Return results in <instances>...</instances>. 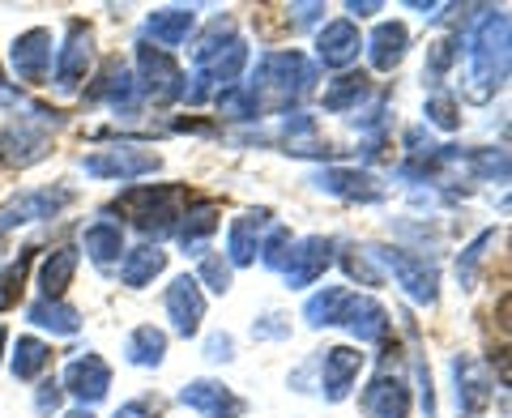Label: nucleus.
<instances>
[{
	"mask_svg": "<svg viewBox=\"0 0 512 418\" xmlns=\"http://www.w3.org/2000/svg\"><path fill=\"white\" fill-rule=\"evenodd\" d=\"M111 418H146V406H141V401H128V406H120Z\"/></svg>",
	"mask_w": 512,
	"mask_h": 418,
	"instance_id": "obj_49",
	"label": "nucleus"
},
{
	"mask_svg": "<svg viewBox=\"0 0 512 418\" xmlns=\"http://www.w3.org/2000/svg\"><path fill=\"white\" fill-rule=\"evenodd\" d=\"M47 133L35 124V120H13L0 128V163L9 167H35L47 158Z\"/></svg>",
	"mask_w": 512,
	"mask_h": 418,
	"instance_id": "obj_16",
	"label": "nucleus"
},
{
	"mask_svg": "<svg viewBox=\"0 0 512 418\" xmlns=\"http://www.w3.org/2000/svg\"><path fill=\"white\" fill-rule=\"evenodd\" d=\"M453 384H457V410L461 414H483L495 397V380L487 372V363H478L474 355L453 359Z\"/></svg>",
	"mask_w": 512,
	"mask_h": 418,
	"instance_id": "obj_17",
	"label": "nucleus"
},
{
	"mask_svg": "<svg viewBox=\"0 0 512 418\" xmlns=\"http://www.w3.org/2000/svg\"><path fill=\"white\" fill-rule=\"evenodd\" d=\"M359 26L350 18H338V22H325L316 35V60L325 64V69H346V64H355L359 56Z\"/></svg>",
	"mask_w": 512,
	"mask_h": 418,
	"instance_id": "obj_20",
	"label": "nucleus"
},
{
	"mask_svg": "<svg viewBox=\"0 0 512 418\" xmlns=\"http://www.w3.org/2000/svg\"><path fill=\"white\" fill-rule=\"evenodd\" d=\"M312 184L325 192V197H338V201H363L372 205L384 197V188L372 171H359V167H325L312 175Z\"/></svg>",
	"mask_w": 512,
	"mask_h": 418,
	"instance_id": "obj_15",
	"label": "nucleus"
},
{
	"mask_svg": "<svg viewBox=\"0 0 512 418\" xmlns=\"http://www.w3.org/2000/svg\"><path fill=\"white\" fill-rule=\"evenodd\" d=\"M350 291L346 286H325V291H316L308 303H303V320H308L312 329H325V325H338V316L346 308Z\"/></svg>",
	"mask_w": 512,
	"mask_h": 418,
	"instance_id": "obj_32",
	"label": "nucleus"
},
{
	"mask_svg": "<svg viewBox=\"0 0 512 418\" xmlns=\"http://www.w3.org/2000/svg\"><path fill=\"white\" fill-rule=\"evenodd\" d=\"M124 359L133 367H158L167 359V333L154 325H137L124 342Z\"/></svg>",
	"mask_w": 512,
	"mask_h": 418,
	"instance_id": "obj_31",
	"label": "nucleus"
},
{
	"mask_svg": "<svg viewBox=\"0 0 512 418\" xmlns=\"http://www.w3.org/2000/svg\"><path fill=\"white\" fill-rule=\"evenodd\" d=\"M248 99L256 107V116H282L291 111L303 94L316 90V64L303 52H265L256 60Z\"/></svg>",
	"mask_w": 512,
	"mask_h": 418,
	"instance_id": "obj_2",
	"label": "nucleus"
},
{
	"mask_svg": "<svg viewBox=\"0 0 512 418\" xmlns=\"http://www.w3.org/2000/svg\"><path fill=\"white\" fill-rule=\"evenodd\" d=\"M218 111H222V116H231V120H261V116H256V107H252V99H248V90H244V86L222 90V94H218Z\"/></svg>",
	"mask_w": 512,
	"mask_h": 418,
	"instance_id": "obj_41",
	"label": "nucleus"
},
{
	"mask_svg": "<svg viewBox=\"0 0 512 418\" xmlns=\"http://www.w3.org/2000/svg\"><path fill=\"white\" fill-rule=\"evenodd\" d=\"M419 384H423V414L436 418V393H431V372L427 367H419Z\"/></svg>",
	"mask_w": 512,
	"mask_h": 418,
	"instance_id": "obj_46",
	"label": "nucleus"
},
{
	"mask_svg": "<svg viewBox=\"0 0 512 418\" xmlns=\"http://www.w3.org/2000/svg\"><path fill=\"white\" fill-rule=\"evenodd\" d=\"M167 320L180 337H197L201 333V320H205V295H201V282L197 278H175L167 286Z\"/></svg>",
	"mask_w": 512,
	"mask_h": 418,
	"instance_id": "obj_19",
	"label": "nucleus"
},
{
	"mask_svg": "<svg viewBox=\"0 0 512 418\" xmlns=\"http://www.w3.org/2000/svg\"><path fill=\"white\" fill-rule=\"evenodd\" d=\"M274 227V214L261 205V209H244L235 222H231V231H227V265L235 269H244L256 261V252H261V235Z\"/></svg>",
	"mask_w": 512,
	"mask_h": 418,
	"instance_id": "obj_18",
	"label": "nucleus"
},
{
	"mask_svg": "<svg viewBox=\"0 0 512 418\" xmlns=\"http://www.w3.org/2000/svg\"><path fill=\"white\" fill-rule=\"evenodd\" d=\"M64 205H73V192L69 188H35V192H22V197H13L9 205H0V239H5V231L22 227V222L56 218Z\"/></svg>",
	"mask_w": 512,
	"mask_h": 418,
	"instance_id": "obj_11",
	"label": "nucleus"
},
{
	"mask_svg": "<svg viewBox=\"0 0 512 418\" xmlns=\"http://www.w3.org/2000/svg\"><path fill=\"white\" fill-rule=\"evenodd\" d=\"M406 52H410V30L402 22H380L372 30V39H367V60L380 73H393L406 60Z\"/></svg>",
	"mask_w": 512,
	"mask_h": 418,
	"instance_id": "obj_24",
	"label": "nucleus"
},
{
	"mask_svg": "<svg viewBox=\"0 0 512 418\" xmlns=\"http://www.w3.org/2000/svg\"><path fill=\"white\" fill-rule=\"evenodd\" d=\"M197 282H205L214 295H227L231 291V265H227V256H205Z\"/></svg>",
	"mask_w": 512,
	"mask_h": 418,
	"instance_id": "obj_40",
	"label": "nucleus"
},
{
	"mask_svg": "<svg viewBox=\"0 0 512 418\" xmlns=\"http://www.w3.org/2000/svg\"><path fill=\"white\" fill-rule=\"evenodd\" d=\"M90 69H94V30L86 22H69V39H64L56 60V90L73 94L90 77Z\"/></svg>",
	"mask_w": 512,
	"mask_h": 418,
	"instance_id": "obj_10",
	"label": "nucleus"
},
{
	"mask_svg": "<svg viewBox=\"0 0 512 418\" xmlns=\"http://www.w3.org/2000/svg\"><path fill=\"white\" fill-rule=\"evenodd\" d=\"M218 214H222L218 201H188V214H184L180 227H175L184 256H205V248H210V235L218 231Z\"/></svg>",
	"mask_w": 512,
	"mask_h": 418,
	"instance_id": "obj_23",
	"label": "nucleus"
},
{
	"mask_svg": "<svg viewBox=\"0 0 512 418\" xmlns=\"http://www.w3.org/2000/svg\"><path fill=\"white\" fill-rule=\"evenodd\" d=\"M146 30L154 35V43L163 47H180L188 43V35L197 30V9H188V5H167V9H154L150 18H146Z\"/></svg>",
	"mask_w": 512,
	"mask_h": 418,
	"instance_id": "obj_26",
	"label": "nucleus"
},
{
	"mask_svg": "<svg viewBox=\"0 0 512 418\" xmlns=\"http://www.w3.org/2000/svg\"><path fill=\"white\" fill-rule=\"evenodd\" d=\"M470 167H474L478 175H487V180L508 184V154H504V150H483V154H474Z\"/></svg>",
	"mask_w": 512,
	"mask_h": 418,
	"instance_id": "obj_42",
	"label": "nucleus"
},
{
	"mask_svg": "<svg viewBox=\"0 0 512 418\" xmlns=\"http://www.w3.org/2000/svg\"><path fill=\"white\" fill-rule=\"evenodd\" d=\"M64 418H94V414H90V410L82 406V410H69V414H64Z\"/></svg>",
	"mask_w": 512,
	"mask_h": 418,
	"instance_id": "obj_52",
	"label": "nucleus"
},
{
	"mask_svg": "<svg viewBox=\"0 0 512 418\" xmlns=\"http://www.w3.org/2000/svg\"><path fill=\"white\" fill-rule=\"evenodd\" d=\"M346 9L355 13V18H372V13H380V5H376V0H363V5H359V0H350Z\"/></svg>",
	"mask_w": 512,
	"mask_h": 418,
	"instance_id": "obj_48",
	"label": "nucleus"
},
{
	"mask_svg": "<svg viewBox=\"0 0 512 418\" xmlns=\"http://www.w3.org/2000/svg\"><path fill=\"white\" fill-rule=\"evenodd\" d=\"M26 320L35 329L56 333V337H73L77 329H82V316H77V308H69L64 299H35L26 308Z\"/></svg>",
	"mask_w": 512,
	"mask_h": 418,
	"instance_id": "obj_28",
	"label": "nucleus"
},
{
	"mask_svg": "<svg viewBox=\"0 0 512 418\" xmlns=\"http://www.w3.org/2000/svg\"><path fill=\"white\" fill-rule=\"evenodd\" d=\"M180 406H188L201 418H239L244 414V397H235L222 380L201 376V380H188L180 389Z\"/></svg>",
	"mask_w": 512,
	"mask_h": 418,
	"instance_id": "obj_14",
	"label": "nucleus"
},
{
	"mask_svg": "<svg viewBox=\"0 0 512 418\" xmlns=\"http://www.w3.org/2000/svg\"><path fill=\"white\" fill-rule=\"evenodd\" d=\"M22 99H18V90L13 86H5V77H0V107H18Z\"/></svg>",
	"mask_w": 512,
	"mask_h": 418,
	"instance_id": "obj_50",
	"label": "nucleus"
},
{
	"mask_svg": "<svg viewBox=\"0 0 512 418\" xmlns=\"http://www.w3.org/2000/svg\"><path fill=\"white\" fill-rule=\"evenodd\" d=\"M286 252H291V231L286 227H269V235L261 239V265L265 269H282V261H286Z\"/></svg>",
	"mask_w": 512,
	"mask_h": 418,
	"instance_id": "obj_39",
	"label": "nucleus"
},
{
	"mask_svg": "<svg viewBox=\"0 0 512 418\" xmlns=\"http://www.w3.org/2000/svg\"><path fill=\"white\" fill-rule=\"evenodd\" d=\"M64 393H73L82 406H99V401L107 397L111 389V367L94 355V350H86V355H77L69 367H64V380H60Z\"/></svg>",
	"mask_w": 512,
	"mask_h": 418,
	"instance_id": "obj_12",
	"label": "nucleus"
},
{
	"mask_svg": "<svg viewBox=\"0 0 512 418\" xmlns=\"http://www.w3.org/2000/svg\"><path fill=\"white\" fill-rule=\"evenodd\" d=\"M363 350L359 346H329L325 350V363H320V393H325V401H346L350 389H355V380L363 372Z\"/></svg>",
	"mask_w": 512,
	"mask_h": 418,
	"instance_id": "obj_13",
	"label": "nucleus"
},
{
	"mask_svg": "<svg viewBox=\"0 0 512 418\" xmlns=\"http://www.w3.org/2000/svg\"><path fill=\"white\" fill-rule=\"evenodd\" d=\"M491 244H495V231H483L474 244H466V252L457 256V282H461V291H474V273H478V265H483V256H487Z\"/></svg>",
	"mask_w": 512,
	"mask_h": 418,
	"instance_id": "obj_36",
	"label": "nucleus"
},
{
	"mask_svg": "<svg viewBox=\"0 0 512 418\" xmlns=\"http://www.w3.org/2000/svg\"><path fill=\"white\" fill-rule=\"evenodd\" d=\"M205 359L210 363H231L235 359V337L231 333H210L205 337Z\"/></svg>",
	"mask_w": 512,
	"mask_h": 418,
	"instance_id": "obj_44",
	"label": "nucleus"
},
{
	"mask_svg": "<svg viewBox=\"0 0 512 418\" xmlns=\"http://www.w3.org/2000/svg\"><path fill=\"white\" fill-rule=\"evenodd\" d=\"M367 418H406L410 414V384L397 372H380L363 393Z\"/></svg>",
	"mask_w": 512,
	"mask_h": 418,
	"instance_id": "obj_21",
	"label": "nucleus"
},
{
	"mask_svg": "<svg viewBox=\"0 0 512 418\" xmlns=\"http://www.w3.org/2000/svg\"><path fill=\"white\" fill-rule=\"evenodd\" d=\"M192 86H184V99L197 107V103H205L214 94L222 90H231V86H239V73L248 69V43L235 35L231 30V22L222 18V22H214L210 30H205V39L192 47Z\"/></svg>",
	"mask_w": 512,
	"mask_h": 418,
	"instance_id": "obj_1",
	"label": "nucleus"
},
{
	"mask_svg": "<svg viewBox=\"0 0 512 418\" xmlns=\"http://www.w3.org/2000/svg\"><path fill=\"white\" fill-rule=\"evenodd\" d=\"M163 167V158L154 150H133V146H111V150H94L82 158V171L94 175V180H137V175H154Z\"/></svg>",
	"mask_w": 512,
	"mask_h": 418,
	"instance_id": "obj_7",
	"label": "nucleus"
},
{
	"mask_svg": "<svg viewBox=\"0 0 512 418\" xmlns=\"http://www.w3.org/2000/svg\"><path fill=\"white\" fill-rule=\"evenodd\" d=\"M9 60H13V73L22 77L26 86H47L52 82V30H22L9 47Z\"/></svg>",
	"mask_w": 512,
	"mask_h": 418,
	"instance_id": "obj_8",
	"label": "nucleus"
},
{
	"mask_svg": "<svg viewBox=\"0 0 512 418\" xmlns=\"http://www.w3.org/2000/svg\"><path fill=\"white\" fill-rule=\"evenodd\" d=\"M47 363H52V350H47V342H39V337H18V350H13L9 372L18 380H35Z\"/></svg>",
	"mask_w": 512,
	"mask_h": 418,
	"instance_id": "obj_33",
	"label": "nucleus"
},
{
	"mask_svg": "<svg viewBox=\"0 0 512 418\" xmlns=\"http://www.w3.org/2000/svg\"><path fill=\"white\" fill-rule=\"evenodd\" d=\"M338 325L350 329V337H359V342H384V333H389V312H384L372 295H350Z\"/></svg>",
	"mask_w": 512,
	"mask_h": 418,
	"instance_id": "obj_22",
	"label": "nucleus"
},
{
	"mask_svg": "<svg viewBox=\"0 0 512 418\" xmlns=\"http://www.w3.org/2000/svg\"><path fill=\"white\" fill-rule=\"evenodd\" d=\"M453 60H457V39H436V43L427 47V69H423V77L431 82V90H440L444 73L453 69Z\"/></svg>",
	"mask_w": 512,
	"mask_h": 418,
	"instance_id": "obj_37",
	"label": "nucleus"
},
{
	"mask_svg": "<svg viewBox=\"0 0 512 418\" xmlns=\"http://www.w3.org/2000/svg\"><path fill=\"white\" fill-rule=\"evenodd\" d=\"M367 252L380 256V261L393 269L397 286H402L414 303L436 308V299H440V265L436 261H427L419 252H406V248H367Z\"/></svg>",
	"mask_w": 512,
	"mask_h": 418,
	"instance_id": "obj_5",
	"label": "nucleus"
},
{
	"mask_svg": "<svg viewBox=\"0 0 512 418\" xmlns=\"http://www.w3.org/2000/svg\"><path fill=\"white\" fill-rule=\"evenodd\" d=\"M466 94L474 103H487L495 90L508 82V9H483L478 26L470 30L466 47Z\"/></svg>",
	"mask_w": 512,
	"mask_h": 418,
	"instance_id": "obj_3",
	"label": "nucleus"
},
{
	"mask_svg": "<svg viewBox=\"0 0 512 418\" xmlns=\"http://www.w3.org/2000/svg\"><path fill=\"white\" fill-rule=\"evenodd\" d=\"M291 13H295V22H299V26H308V22H316L320 13H325V5H295Z\"/></svg>",
	"mask_w": 512,
	"mask_h": 418,
	"instance_id": "obj_47",
	"label": "nucleus"
},
{
	"mask_svg": "<svg viewBox=\"0 0 512 418\" xmlns=\"http://www.w3.org/2000/svg\"><path fill=\"white\" fill-rule=\"evenodd\" d=\"M342 265H346L350 278H359L363 286H380V282H384V278H380V269L372 265V252H346V256H342Z\"/></svg>",
	"mask_w": 512,
	"mask_h": 418,
	"instance_id": "obj_43",
	"label": "nucleus"
},
{
	"mask_svg": "<svg viewBox=\"0 0 512 418\" xmlns=\"http://www.w3.org/2000/svg\"><path fill=\"white\" fill-rule=\"evenodd\" d=\"M73 273H77V248L47 252L43 265H39V291H43V299H64V291H69V282H73Z\"/></svg>",
	"mask_w": 512,
	"mask_h": 418,
	"instance_id": "obj_29",
	"label": "nucleus"
},
{
	"mask_svg": "<svg viewBox=\"0 0 512 418\" xmlns=\"http://www.w3.org/2000/svg\"><path fill=\"white\" fill-rule=\"evenodd\" d=\"M82 244H86V256H90V261L99 265V269L116 265V261H120V252H128V248H124V231L116 227V222H107V218L90 222L86 235H82Z\"/></svg>",
	"mask_w": 512,
	"mask_h": 418,
	"instance_id": "obj_30",
	"label": "nucleus"
},
{
	"mask_svg": "<svg viewBox=\"0 0 512 418\" xmlns=\"http://www.w3.org/2000/svg\"><path fill=\"white\" fill-rule=\"evenodd\" d=\"M427 124H436L440 133H453V128H461L457 99L448 90H431V99H427Z\"/></svg>",
	"mask_w": 512,
	"mask_h": 418,
	"instance_id": "obj_38",
	"label": "nucleus"
},
{
	"mask_svg": "<svg viewBox=\"0 0 512 418\" xmlns=\"http://www.w3.org/2000/svg\"><path fill=\"white\" fill-rule=\"evenodd\" d=\"M367 99V73H342L325 90V111H355Z\"/></svg>",
	"mask_w": 512,
	"mask_h": 418,
	"instance_id": "obj_34",
	"label": "nucleus"
},
{
	"mask_svg": "<svg viewBox=\"0 0 512 418\" xmlns=\"http://www.w3.org/2000/svg\"><path fill=\"white\" fill-rule=\"evenodd\" d=\"M60 401H64L60 380H43V384H39V393H35V406H39V414H56V410H60Z\"/></svg>",
	"mask_w": 512,
	"mask_h": 418,
	"instance_id": "obj_45",
	"label": "nucleus"
},
{
	"mask_svg": "<svg viewBox=\"0 0 512 418\" xmlns=\"http://www.w3.org/2000/svg\"><path fill=\"white\" fill-rule=\"evenodd\" d=\"M111 209L146 235H171L188 209V192L180 184H137V188H124L111 201Z\"/></svg>",
	"mask_w": 512,
	"mask_h": 418,
	"instance_id": "obj_4",
	"label": "nucleus"
},
{
	"mask_svg": "<svg viewBox=\"0 0 512 418\" xmlns=\"http://www.w3.org/2000/svg\"><path fill=\"white\" fill-rule=\"evenodd\" d=\"M137 86H141V94H150V99L171 103V99H184V86L188 82H184L180 64L171 60V52L141 43L137 47Z\"/></svg>",
	"mask_w": 512,
	"mask_h": 418,
	"instance_id": "obj_6",
	"label": "nucleus"
},
{
	"mask_svg": "<svg viewBox=\"0 0 512 418\" xmlns=\"http://www.w3.org/2000/svg\"><path fill=\"white\" fill-rule=\"evenodd\" d=\"M5 342H9V329L0 325V359H5Z\"/></svg>",
	"mask_w": 512,
	"mask_h": 418,
	"instance_id": "obj_51",
	"label": "nucleus"
},
{
	"mask_svg": "<svg viewBox=\"0 0 512 418\" xmlns=\"http://www.w3.org/2000/svg\"><path fill=\"white\" fill-rule=\"evenodd\" d=\"M30 261H35V248H22L18 261H9L5 269H0V312L18 303L22 286H26V273H30Z\"/></svg>",
	"mask_w": 512,
	"mask_h": 418,
	"instance_id": "obj_35",
	"label": "nucleus"
},
{
	"mask_svg": "<svg viewBox=\"0 0 512 418\" xmlns=\"http://www.w3.org/2000/svg\"><path fill=\"white\" fill-rule=\"evenodd\" d=\"M329 265H333V239L308 235V239H299V244H291V252H286L278 273L286 278L291 291H303V286H312Z\"/></svg>",
	"mask_w": 512,
	"mask_h": 418,
	"instance_id": "obj_9",
	"label": "nucleus"
},
{
	"mask_svg": "<svg viewBox=\"0 0 512 418\" xmlns=\"http://www.w3.org/2000/svg\"><path fill=\"white\" fill-rule=\"evenodd\" d=\"M163 269H167V252L158 248V244H141V248H133V252H124V261H120V282L133 286V291H141V286H150Z\"/></svg>",
	"mask_w": 512,
	"mask_h": 418,
	"instance_id": "obj_27",
	"label": "nucleus"
},
{
	"mask_svg": "<svg viewBox=\"0 0 512 418\" xmlns=\"http://www.w3.org/2000/svg\"><path fill=\"white\" fill-rule=\"evenodd\" d=\"M94 99H103L107 107H116L120 116H133V111L141 107V86L137 77L124 69V64H107L99 86H94Z\"/></svg>",
	"mask_w": 512,
	"mask_h": 418,
	"instance_id": "obj_25",
	"label": "nucleus"
}]
</instances>
